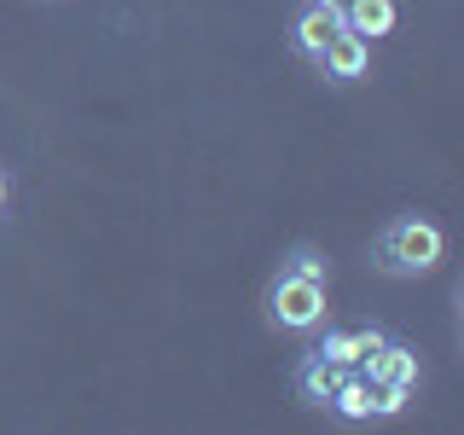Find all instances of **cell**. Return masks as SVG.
I'll use <instances>...</instances> for the list:
<instances>
[{"instance_id":"obj_1","label":"cell","mask_w":464,"mask_h":435,"mask_svg":"<svg viewBox=\"0 0 464 435\" xmlns=\"http://www.w3.org/2000/svg\"><path fill=\"white\" fill-rule=\"evenodd\" d=\"M441 261H447V232L430 215H395L372 238V267L389 279H424Z\"/></svg>"},{"instance_id":"obj_8","label":"cell","mask_w":464,"mask_h":435,"mask_svg":"<svg viewBox=\"0 0 464 435\" xmlns=\"http://www.w3.org/2000/svg\"><path fill=\"white\" fill-rule=\"evenodd\" d=\"M319 412H331L337 424H372V383H366V377H360L354 366H348V372H343V383L331 389V401L319 406Z\"/></svg>"},{"instance_id":"obj_13","label":"cell","mask_w":464,"mask_h":435,"mask_svg":"<svg viewBox=\"0 0 464 435\" xmlns=\"http://www.w3.org/2000/svg\"><path fill=\"white\" fill-rule=\"evenodd\" d=\"M325 6H343V0H325Z\"/></svg>"},{"instance_id":"obj_7","label":"cell","mask_w":464,"mask_h":435,"mask_svg":"<svg viewBox=\"0 0 464 435\" xmlns=\"http://www.w3.org/2000/svg\"><path fill=\"white\" fill-rule=\"evenodd\" d=\"M337 12H343V29H354V35H366V41L395 35V24H401L395 0H343Z\"/></svg>"},{"instance_id":"obj_10","label":"cell","mask_w":464,"mask_h":435,"mask_svg":"<svg viewBox=\"0 0 464 435\" xmlns=\"http://www.w3.org/2000/svg\"><path fill=\"white\" fill-rule=\"evenodd\" d=\"M279 273H296V279H314V285H331V256L319 244H290L279 256Z\"/></svg>"},{"instance_id":"obj_3","label":"cell","mask_w":464,"mask_h":435,"mask_svg":"<svg viewBox=\"0 0 464 435\" xmlns=\"http://www.w3.org/2000/svg\"><path fill=\"white\" fill-rule=\"evenodd\" d=\"M314 70H319V82H331V87H354L360 76H372V41L354 35V29H337V35L325 41V53L314 58Z\"/></svg>"},{"instance_id":"obj_5","label":"cell","mask_w":464,"mask_h":435,"mask_svg":"<svg viewBox=\"0 0 464 435\" xmlns=\"http://www.w3.org/2000/svg\"><path fill=\"white\" fill-rule=\"evenodd\" d=\"M343 29V12L337 6H325V0H302V12H296V24H290V47H296L302 58H314L325 53V41Z\"/></svg>"},{"instance_id":"obj_11","label":"cell","mask_w":464,"mask_h":435,"mask_svg":"<svg viewBox=\"0 0 464 435\" xmlns=\"http://www.w3.org/2000/svg\"><path fill=\"white\" fill-rule=\"evenodd\" d=\"M418 389H395V383H372V418H401L412 406Z\"/></svg>"},{"instance_id":"obj_12","label":"cell","mask_w":464,"mask_h":435,"mask_svg":"<svg viewBox=\"0 0 464 435\" xmlns=\"http://www.w3.org/2000/svg\"><path fill=\"white\" fill-rule=\"evenodd\" d=\"M6 203H12V180H6V169H0V215H6Z\"/></svg>"},{"instance_id":"obj_9","label":"cell","mask_w":464,"mask_h":435,"mask_svg":"<svg viewBox=\"0 0 464 435\" xmlns=\"http://www.w3.org/2000/svg\"><path fill=\"white\" fill-rule=\"evenodd\" d=\"M343 372H348V366H331V360H319L314 348H308V354L296 360V401H302V406H325L331 389L343 383Z\"/></svg>"},{"instance_id":"obj_2","label":"cell","mask_w":464,"mask_h":435,"mask_svg":"<svg viewBox=\"0 0 464 435\" xmlns=\"http://www.w3.org/2000/svg\"><path fill=\"white\" fill-rule=\"evenodd\" d=\"M331 285H314V279H296V273H273L267 290H261V319L285 337H314L319 325L331 319Z\"/></svg>"},{"instance_id":"obj_6","label":"cell","mask_w":464,"mask_h":435,"mask_svg":"<svg viewBox=\"0 0 464 435\" xmlns=\"http://www.w3.org/2000/svg\"><path fill=\"white\" fill-rule=\"evenodd\" d=\"M319 331H325V337L314 343V354H319V360H331V366H360V360H366L372 348L389 337L383 325H354V331H343V325H319Z\"/></svg>"},{"instance_id":"obj_4","label":"cell","mask_w":464,"mask_h":435,"mask_svg":"<svg viewBox=\"0 0 464 435\" xmlns=\"http://www.w3.org/2000/svg\"><path fill=\"white\" fill-rule=\"evenodd\" d=\"M354 372L366 377V383H395V389H418V383H424V360H418V348L401 343V337H383Z\"/></svg>"}]
</instances>
